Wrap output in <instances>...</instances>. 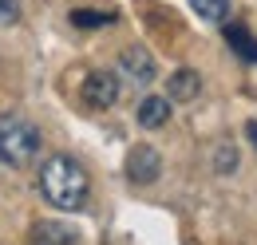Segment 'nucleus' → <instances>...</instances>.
Instances as JSON below:
<instances>
[{
    "label": "nucleus",
    "mask_w": 257,
    "mask_h": 245,
    "mask_svg": "<svg viewBox=\"0 0 257 245\" xmlns=\"http://www.w3.org/2000/svg\"><path fill=\"white\" fill-rule=\"evenodd\" d=\"M40 194H44L48 206L71 214V210H83V206H87L91 178H87V170H83L71 154H52V158H44V166H40Z\"/></svg>",
    "instance_id": "nucleus-1"
},
{
    "label": "nucleus",
    "mask_w": 257,
    "mask_h": 245,
    "mask_svg": "<svg viewBox=\"0 0 257 245\" xmlns=\"http://www.w3.org/2000/svg\"><path fill=\"white\" fill-rule=\"evenodd\" d=\"M237 166V154H233V147H218V162H214V170L218 174H229Z\"/></svg>",
    "instance_id": "nucleus-12"
},
{
    "label": "nucleus",
    "mask_w": 257,
    "mask_h": 245,
    "mask_svg": "<svg viewBox=\"0 0 257 245\" xmlns=\"http://www.w3.org/2000/svg\"><path fill=\"white\" fill-rule=\"evenodd\" d=\"M83 99H87L91 107H115V103H119V79H115L111 71H87Z\"/></svg>",
    "instance_id": "nucleus-4"
},
{
    "label": "nucleus",
    "mask_w": 257,
    "mask_h": 245,
    "mask_svg": "<svg viewBox=\"0 0 257 245\" xmlns=\"http://www.w3.org/2000/svg\"><path fill=\"white\" fill-rule=\"evenodd\" d=\"M36 154H40V131L20 115H4L0 119V162L20 170Z\"/></svg>",
    "instance_id": "nucleus-2"
},
{
    "label": "nucleus",
    "mask_w": 257,
    "mask_h": 245,
    "mask_svg": "<svg viewBox=\"0 0 257 245\" xmlns=\"http://www.w3.org/2000/svg\"><path fill=\"white\" fill-rule=\"evenodd\" d=\"M135 115H139V127L159 131V127H166V119H170V99H166V95H147Z\"/></svg>",
    "instance_id": "nucleus-6"
},
{
    "label": "nucleus",
    "mask_w": 257,
    "mask_h": 245,
    "mask_svg": "<svg viewBox=\"0 0 257 245\" xmlns=\"http://www.w3.org/2000/svg\"><path fill=\"white\" fill-rule=\"evenodd\" d=\"M20 20V0H0V24H16Z\"/></svg>",
    "instance_id": "nucleus-13"
},
{
    "label": "nucleus",
    "mask_w": 257,
    "mask_h": 245,
    "mask_svg": "<svg viewBox=\"0 0 257 245\" xmlns=\"http://www.w3.org/2000/svg\"><path fill=\"white\" fill-rule=\"evenodd\" d=\"M166 91L174 95L178 103H190V99H198V95H202V75H198V71H190V67H178V71L170 75Z\"/></svg>",
    "instance_id": "nucleus-7"
},
{
    "label": "nucleus",
    "mask_w": 257,
    "mask_h": 245,
    "mask_svg": "<svg viewBox=\"0 0 257 245\" xmlns=\"http://www.w3.org/2000/svg\"><path fill=\"white\" fill-rule=\"evenodd\" d=\"M119 67H123V75H127L131 83H139V87L155 79V60H151L147 48H127V52L119 56Z\"/></svg>",
    "instance_id": "nucleus-5"
},
{
    "label": "nucleus",
    "mask_w": 257,
    "mask_h": 245,
    "mask_svg": "<svg viewBox=\"0 0 257 245\" xmlns=\"http://www.w3.org/2000/svg\"><path fill=\"white\" fill-rule=\"evenodd\" d=\"M225 44L237 52V60H241V63H257V36L249 28L229 24V28H225Z\"/></svg>",
    "instance_id": "nucleus-8"
},
{
    "label": "nucleus",
    "mask_w": 257,
    "mask_h": 245,
    "mask_svg": "<svg viewBox=\"0 0 257 245\" xmlns=\"http://www.w3.org/2000/svg\"><path fill=\"white\" fill-rule=\"evenodd\" d=\"M71 24H75V28H103V24H115V12H95V8H75V12H71Z\"/></svg>",
    "instance_id": "nucleus-11"
},
{
    "label": "nucleus",
    "mask_w": 257,
    "mask_h": 245,
    "mask_svg": "<svg viewBox=\"0 0 257 245\" xmlns=\"http://www.w3.org/2000/svg\"><path fill=\"white\" fill-rule=\"evenodd\" d=\"M32 245H75V229L64 221H40L32 229Z\"/></svg>",
    "instance_id": "nucleus-9"
},
{
    "label": "nucleus",
    "mask_w": 257,
    "mask_h": 245,
    "mask_svg": "<svg viewBox=\"0 0 257 245\" xmlns=\"http://www.w3.org/2000/svg\"><path fill=\"white\" fill-rule=\"evenodd\" d=\"M245 135L253 139V147H257V122H245Z\"/></svg>",
    "instance_id": "nucleus-14"
},
{
    "label": "nucleus",
    "mask_w": 257,
    "mask_h": 245,
    "mask_svg": "<svg viewBox=\"0 0 257 245\" xmlns=\"http://www.w3.org/2000/svg\"><path fill=\"white\" fill-rule=\"evenodd\" d=\"M162 174V158L155 147H135V151L127 154V178L135 186H147V182H155Z\"/></svg>",
    "instance_id": "nucleus-3"
},
{
    "label": "nucleus",
    "mask_w": 257,
    "mask_h": 245,
    "mask_svg": "<svg viewBox=\"0 0 257 245\" xmlns=\"http://www.w3.org/2000/svg\"><path fill=\"white\" fill-rule=\"evenodd\" d=\"M190 8L206 24H225V16H229V0H190Z\"/></svg>",
    "instance_id": "nucleus-10"
}]
</instances>
